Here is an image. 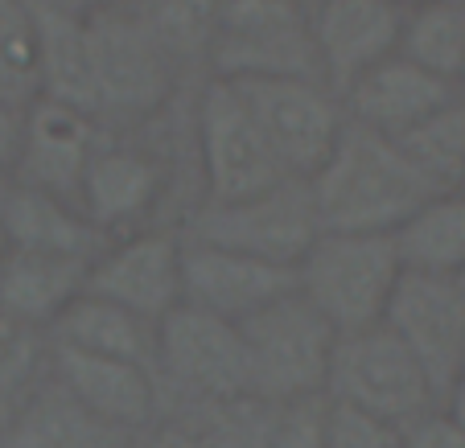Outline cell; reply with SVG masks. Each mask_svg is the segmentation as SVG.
Returning <instances> with one entry per match:
<instances>
[{
    "instance_id": "obj_1",
    "label": "cell",
    "mask_w": 465,
    "mask_h": 448,
    "mask_svg": "<svg viewBox=\"0 0 465 448\" xmlns=\"http://www.w3.org/2000/svg\"><path fill=\"white\" fill-rule=\"evenodd\" d=\"M437 194L412 169L391 136L346 120L338 144L309 177V198L322 230L346 235H395Z\"/></svg>"
},
{
    "instance_id": "obj_2",
    "label": "cell",
    "mask_w": 465,
    "mask_h": 448,
    "mask_svg": "<svg viewBox=\"0 0 465 448\" xmlns=\"http://www.w3.org/2000/svg\"><path fill=\"white\" fill-rule=\"evenodd\" d=\"M292 272H297V292L334 326V334H354L383 321L404 264L391 235L322 230Z\"/></svg>"
},
{
    "instance_id": "obj_3",
    "label": "cell",
    "mask_w": 465,
    "mask_h": 448,
    "mask_svg": "<svg viewBox=\"0 0 465 448\" xmlns=\"http://www.w3.org/2000/svg\"><path fill=\"white\" fill-rule=\"evenodd\" d=\"M173 91V54L149 13L128 0L87 17V103L91 115H149Z\"/></svg>"
},
{
    "instance_id": "obj_4",
    "label": "cell",
    "mask_w": 465,
    "mask_h": 448,
    "mask_svg": "<svg viewBox=\"0 0 465 448\" xmlns=\"http://www.w3.org/2000/svg\"><path fill=\"white\" fill-rule=\"evenodd\" d=\"M211 79H322L309 9L292 0H223L206 42ZM325 83V79H322Z\"/></svg>"
},
{
    "instance_id": "obj_5",
    "label": "cell",
    "mask_w": 465,
    "mask_h": 448,
    "mask_svg": "<svg viewBox=\"0 0 465 448\" xmlns=\"http://www.w3.org/2000/svg\"><path fill=\"white\" fill-rule=\"evenodd\" d=\"M239 337L247 350V387L255 399L292 404L325 395L338 334L297 288L239 321Z\"/></svg>"
},
{
    "instance_id": "obj_6",
    "label": "cell",
    "mask_w": 465,
    "mask_h": 448,
    "mask_svg": "<svg viewBox=\"0 0 465 448\" xmlns=\"http://www.w3.org/2000/svg\"><path fill=\"white\" fill-rule=\"evenodd\" d=\"M325 399L359 407V412L391 424L395 432L412 428L416 420L437 412V391H432L429 375L387 326L338 334L330 378H325Z\"/></svg>"
},
{
    "instance_id": "obj_7",
    "label": "cell",
    "mask_w": 465,
    "mask_h": 448,
    "mask_svg": "<svg viewBox=\"0 0 465 448\" xmlns=\"http://www.w3.org/2000/svg\"><path fill=\"white\" fill-rule=\"evenodd\" d=\"M193 128H198V165H203L211 206L243 202V198L289 181L235 83L206 79L198 112H193Z\"/></svg>"
},
{
    "instance_id": "obj_8",
    "label": "cell",
    "mask_w": 465,
    "mask_h": 448,
    "mask_svg": "<svg viewBox=\"0 0 465 448\" xmlns=\"http://www.w3.org/2000/svg\"><path fill=\"white\" fill-rule=\"evenodd\" d=\"M317 235H322V222H317L313 198H309V181L289 177L243 202L198 206L185 239L243 251L281 268H297V259L309 251Z\"/></svg>"
},
{
    "instance_id": "obj_9",
    "label": "cell",
    "mask_w": 465,
    "mask_h": 448,
    "mask_svg": "<svg viewBox=\"0 0 465 448\" xmlns=\"http://www.w3.org/2000/svg\"><path fill=\"white\" fill-rule=\"evenodd\" d=\"M235 87L247 99L281 169L309 181L346 128L342 99L322 79H255Z\"/></svg>"
},
{
    "instance_id": "obj_10",
    "label": "cell",
    "mask_w": 465,
    "mask_h": 448,
    "mask_svg": "<svg viewBox=\"0 0 465 448\" xmlns=\"http://www.w3.org/2000/svg\"><path fill=\"white\" fill-rule=\"evenodd\" d=\"M157 378H165L193 404H227L252 395L239 326L203 308L177 305L157 321Z\"/></svg>"
},
{
    "instance_id": "obj_11",
    "label": "cell",
    "mask_w": 465,
    "mask_h": 448,
    "mask_svg": "<svg viewBox=\"0 0 465 448\" xmlns=\"http://www.w3.org/2000/svg\"><path fill=\"white\" fill-rule=\"evenodd\" d=\"M429 375L437 404L465 375V297L453 276L404 272L383 308V321Z\"/></svg>"
},
{
    "instance_id": "obj_12",
    "label": "cell",
    "mask_w": 465,
    "mask_h": 448,
    "mask_svg": "<svg viewBox=\"0 0 465 448\" xmlns=\"http://www.w3.org/2000/svg\"><path fill=\"white\" fill-rule=\"evenodd\" d=\"M104 144L99 120L83 107L54 95H37L21 112L17 123V157H13L9 181L37 185L45 194H58L74 202L83 181V169ZM79 206V202H74Z\"/></svg>"
},
{
    "instance_id": "obj_13",
    "label": "cell",
    "mask_w": 465,
    "mask_h": 448,
    "mask_svg": "<svg viewBox=\"0 0 465 448\" xmlns=\"http://www.w3.org/2000/svg\"><path fill=\"white\" fill-rule=\"evenodd\" d=\"M87 292L157 326L182 305V239L165 230H132L95 255Z\"/></svg>"
},
{
    "instance_id": "obj_14",
    "label": "cell",
    "mask_w": 465,
    "mask_h": 448,
    "mask_svg": "<svg viewBox=\"0 0 465 448\" xmlns=\"http://www.w3.org/2000/svg\"><path fill=\"white\" fill-rule=\"evenodd\" d=\"M297 288V272L227 247L182 239V305L223 317L231 326L255 317Z\"/></svg>"
},
{
    "instance_id": "obj_15",
    "label": "cell",
    "mask_w": 465,
    "mask_h": 448,
    "mask_svg": "<svg viewBox=\"0 0 465 448\" xmlns=\"http://www.w3.org/2000/svg\"><path fill=\"white\" fill-rule=\"evenodd\" d=\"M45 375L58 383L79 407H87L99 424L115 428L120 436H136L157 420V375L136 362L99 358V354H79L66 346L45 342Z\"/></svg>"
},
{
    "instance_id": "obj_16",
    "label": "cell",
    "mask_w": 465,
    "mask_h": 448,
    "mask_svg": "<svg viewBox=\"0 0 465 448\" xmlns=\"http://www.w3.org/2000/svg\"><path fill=\"white\" fill-rule=\"evenodd\" d=\"M400 25L404 5L395 0H317L309 9V29L325 87L342 95L375 62L391 58L400 45Z\"/></svg>"
},
{
    "instance_id": "obj_17",
    "label": "cell",
    "mask_w": 465,
    "mask_h": 448,
    "mask_svg": "<svg viewBox=\"0 0 465 448\" xmlns=\"http://www.w3.org/2000/svg\"><path fill=\"white\" fill-rule=\"evenodd\" d=\"M169 173L149 149L104 141L87 161L79 181V210L112 243V235H132L165 198Z\"/></svg>"
},
{
    "instance_id": "obj_18",
    "label": "cell",
    "mask_w": 465,
    "mask_h": 448,
    "mask_svg": "<svg viewBox=\"0 0 465 448\" xmlns=\"http://www.w3.org/2000/svg\"><path fill=\"white\" fill-rule=\"evenodd\" d=\"M338 99H342V112L351 123L395 141L400 132L416 128L445 103L461 99V91L453 83L437 79V74L420 71L416 62L391 54V58L375 62L367 74H359Z\"/></svg>"
},
{
    "instance_id": "obj_19",
    "label": "cell",
    "mask_w": 465,
    "mask_h": 448,
    "mask_svg": "<svg viewBox=\"0 0 465 448\" xmlns=\"http://www.w3.org/2000/svg\"><path fill=\"white\" fill-rule=\"evenodd\" d=\"M95 259L50 251H5L0 255V321L21 329H50V321L87 292Z\"/></svg>"
},
{
    "instance_id": "obj_20",
    "label": "cell",
    "mask_w": 465,
    "mask_h": 448,
    "mask_svg": "<svg viewBox=\"0 0 465 448\" xmlns=\"http://www.w3.org/2000/svg\"><path fill=\"white\" fill-rule=\"evenodd\" d=\"M0 230L13 251H50L95 259L107 239L87 222V214L58 194H45L37 185L5 181L0 185Z\"/></svg>"
},
{
    "instance_id": "obj_21",
    "label": "cell",
    "mask_w": 465,
    "mask_h": 448,
    "mask_svg": "<svg viewBox=\"0 0 465 448\" xmlns=\"http://www.w3.org/2000/svg\"><path fill=\"white\" fill-rule=\"evenodd\" d=\"M45 342L79 354H99V358L136 362L157 375V326L95 292H83L62 308L45 329Z\"/></svg>"
},
{
    "instance_id": "obj_22",
    "label": "cell",
    "mask_w": 465,
    "mask_h": 448,
    "mask_svg": "<svg viewBox=\"0 0 465 448\" xmlns=\"http://www.w3.org/2000/svg\"><path fill=\"white\" fill-rule=\"evenodd\" d=\"M128 436L99 424L50 375L34 387L21 412L0 432V448H124Z\"/></svg>"
},
{
    "instance_id": "obj_23",
    "label": "cell",
    "mask_w": 465,
    "mask_h": 448,
    "mask_svg": "<svg viewBox=\"0 0 465 448\" xmlns=\"http://www.w3.org/2000/svg\"><path fill=\"white\" fill-rule=\"evenodd\" d=\"M404 272L457 276L465 272V190L432 194L391 235Z\"/></svg>"
},
{
    "instance_id": "obj_24",
    "label": "cell",
    "mask_w": 465,
    "mask_h": 448,
    "mask_svg": "<svg viewBox=\"0 0 465 448\" xmlns=\"http://www.w3.org/2000/svg\"><path fill=\"white\" fill-rule=\"evenodd\" d=\"M395 54L457 87L465 71V0H432L404 9Z\"/></svg>"
},
{
    "instance_id": "obj_25",
    "label": "cell",
    "mask_w": 465,
    "mask_h": 448,
    "mask_svg": "<svg viewBox=\"0 0 465 448\" xmlns=\"http://www.w3.org/2000/svg\"><path fill=\"white\" fill-rule=\"evenodd\" d=\"M395 144L437 194L465 190V99H453L416 128L400 132Z\"/></svg>"
},
{
    "instance_id": "obj_26",
    "label": "cell",
    "mask_w": 465,
    "mask_h": 448,
    "mask_svg": "<svg viewBox=\"0 0 465 448\" xmlns=\"http://www.w3.org/2000/svg\"><path fill=\"white\" fill-rule=\"evenodd\" d=\"M45 91L42 37L29 0H0V107L25 112Z\"/></svg>"
},
{
    "instance_id": "obj_27",
    "label": "cell",
    "mask_w": 465,
    "mask_h": 448,
    "mask_svg": "<svg viewBox=\"0 0 465 448\" xmlns=\"http://www.w3.org/2000/svg\"><path fill=\"white\" fill-rule=\"evenodd\" d=\"M272 407L268 399L239 395L227 404H203L193 424L211 448H272Z\"/></svg>"
},
{
    "instance_id": "obj_28",
    "label": "cell",
    "mask_w": 465,
    "mask_h": 448,
    "mask_svg": "<svg viewBox=\"0 0 465 448\" xmlns=\"http://www.w3.org/2000/svg\"><path fill=\"white\" fill-rule=\"evenodd\" d=\"M42 358H45V342L34 329L0 321V432L9 428V420L42 383V378H34Z\"/></svg>"
},
{
    "instance_id": "obj_29",
    "label": "cell",
    "mask_w": 465,
    "mask_h": 448,
    "mask_svg": "<svg viewBox=\"0 0 465 448\" xmlns=\"http://www.w3.org/2000/svg\"><path fill=\"white\" fill-rule=\"evenodd\" d=\"M325 448H400V432L351 404L325 399Z\"/></svg>"
},
{
    "instance_id": "obj_30",
    "label": "cell",
    "mask_w": 465,
    "mask_h": 448,
    "mask_svg": "<svg viewBox=\"0 0 465 448\" xmlns=\"http://www.w3.org/2000/svg\"><path fill=\"white\" fill-rule=\"evenodd\" d=\"M272 448H325V395L276 404Z\"/></svg>"
},
{
    "instance_id": "obj_31",
    "label": "cell",
    "mask_w": 465,
    "mask_h": 448,
    "mask_svg": "<svg viewBox=\"0 0 465 448\" xmlns=\"http://www.w3.org/2000/svg\"><path fill=\"white\" fill-rule=\"evenodd\" d=\"M124 448H211V444H206V436L198 432L193 420H165V415H157L149 428L128 436Z\"/></svg>"
},
{
    "instance_id": "obj_32",
    "label": "cell",
    "mask_w": 465,
    "mask_h": 448,
    "mask_svg": "<svg viewBox=\"0 0 465 448\" xmlns=\"http://www.w3.org/2000/svg\"><path fill=\"white\" fill-rule=\"evenodd\" d=\"M400 448H465V432L445 412H429L412 428L400 432Z\"/></svg>"
},
{
    "instance_id": "obj_33",
    "label": "cell",
    "mask_w": 465,
    "mask_h": 448,
    "mask_svg": "<svg viewBox=\"0 0 465 448\" xmlns=\"http://www.w3.org/2000/svg\"><path fill=\"white\" fill-rule=\"evenodd\" d=\"M437 407H440V412L449 415V420L457 424V428L465 432V375L457 378V383H453V387L445 391V395H440V404H437Z\"/></svg>"
},
{
    "instance_id": "obj_34",
    "label": "cell",
    "mask_w": 465,
    "mask_h": 448,
    "mask_svg": "<svg viewBox=\"0 0 465 448\" xmlns=\"http://www.w3.org/2000/svg\"><path fill=\"white\" fill-rule=\"evenodd\" d=\"M58 9L74 13V17H95V13L112 9V5H120V0H54Z\"/></svg>"
},
{
    "instance_id": "obj_35",
    "label": "cell",
    "mask_w": 465,
    "mask_h": 448,
    "mask_svg": "<svg viewBox=\"0 0 465 448\" xmlns=\"http://www.w3.org/2000/svg\"><path fill=\"white\" fill-rule=\"evenodd\" d=\"M395 5H404V9H412V5H432V0H395Z\"/></svg>"
},
{
    "instance_id": "obj_36",
    "label": "cell",
    "mask_w": 465,
    "mask_h": 448,
    "mask_svg": "<svg viewBox=\"0 0 465 448\" xmlns=\"http://www.w3.org/2000/svg\"><path fill=\"white\" fill-rule=\"evenodd\" d=\"M453 280H457V288H461V297H465V272H457Z\"/></svg>"
},
{
    "instance_id": "obj_37",
    "label": "cell",
    "mask_w": 465,
    "mask_h": 448,
    "mask_svg": "<svg viewBox=\"0 0 465 448\" xmlns=\"http://www.w3.org/2000/svg\"><path fill=\"white\" fill-rule=\"evenodd\" d=\"M292 5H301V9H313L317 0H292Z\"/></svg>"
},
{
    "instance_id": "obj_38",
    "label": "cell",
    "mask_w": 465,
    "mask_h": 448,
    "mask_svg": "<svg viewBox=\"0 0 465 448\" xmlns=\"http://www.w3.org/2000/svg\"><path fill=\"white\" fill-rule=\"evenodd\" d=\"M457 91H461V99H465V71H461V79H457Z\"/></svg>"
}]
</instances>
